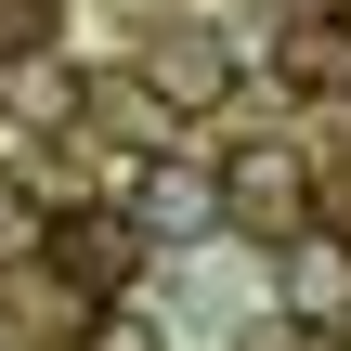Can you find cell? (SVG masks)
Listing matches in <instances>:
<instances>
[{"instance_id": "obj_1", "label": "cell", "mask_w": 351, "mask_h": 351, "mask_svg": "<svg viewBox=\"0 0 351 351\" xmlns=\"http://www.w3.org/2000/svg\"><path fill=\"white\" fill-rule=\"evenodd\" d=\"M274 300H287L300 339H339V326H351V234H339V221L274 234Z\"/></svg>"}, {"instance_id": "obj_4", "label": "cell", "mask_w": 351, "mask_h": 351, "mask_svg": "<svg viewBox=\"0 0 351 351\" xmlns=\"http://www.w3.org/2000/svg\"><path fill=\"white\" fill-rule=\"evenodd\" d=\"M52 247H65V274H78V287H117V274L143 261V234H130L117 208H78V221H52Z\"/></svg>"}, {"instance_id": "obj_6", "label": "cell", "mask_w": 351, "mask_h": 351, "mask_svg": "<svg viewBox=\"0 0 351 351\" xmlns=\"http://www.w3.org/2000/svg\"><path fill=\"white\" fill-rule=\"evenodd\" d=\"M91 351H169V339H143V326H117V313H104V326H91Z\"/></svg>"}, {"instance_id": "obj_3", "label": "cell", "mask_w": 351, "mask_h": 351, "mask_svg": "<svg viewBox=\"0 0 351 351\" xmlns=\"http://www.w3.org/2000/svg\"><path fill=\"white\" fill-rule=\"evenodd\" d=\"M274 78L287 91H351V13H300L274 39Z\"/></svg>"}, {"instance_id": "obj_2", "label": "cell", "mask_w": 351, "mask_h": 351, "mask_svg": "<svg viewBox=\"0 0 351 351\" xmlns=\"http://www.w3.org/2000/svg\"><path fill=\"white\" fill-rule=\"evenodd\" d=\"M208 182H221V234H300V221H313V169H300L287 143H247V156H221Z\"/></svg>"}, {"instance_id": "obj_5", "label": "cell", "mask_w": 351, "mask_h": 351, "mask_svg": "<svg viewBox=\"0 0 351 351\" xmlns=\"http://www.w3.org/2000/svg\"><path fill=\"white\" fill-rule=\"evenodd\" d=\"M143 78H156V104H208V91H221V52H208V39H156Z\"/></svg>"}]
</instances>
